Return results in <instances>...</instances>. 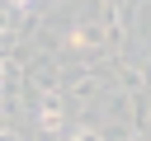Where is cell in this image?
Here are the masks:
<instances>
[{"mask_svg":"<svg viewBox=\"0 0 151 141\" xmlns=\"http://www.w3.org/2000/svg\"><path fill=\"white\" fill-rule=\"evenodd\" d=\"M71 42H76V47H99V42H104V24H80V28L71 33Z\"/></svg>","mask_w":151,"mask_h":141,"instance_id":"cell-1","label":"cell"},{"mask_svg":"<svg viewBox=\"0 0 151 141\" xmlns=\"http://www.w3.org/2000/svg\"><path fill=\"white\" fill-rule=\"evenodd\" d=\"M38 127H42V132H61V108H57V99H47V103L38 108Z\"/></svg>","mask_w":151,"mask_h":141,"instance_id":"cell-2","label":"cell"},{"mask_svg":"<svg viewBox=\"0 0 151 141\" xmlns=\"http://www.w3.org/2000/svg\"><path fill=\"white\" fill-rule=\"evenodd\" d=\"M71 141H99V132H94V127H76V132H71Z\"/></svg>","mask_w":151,"mask_h":141,"instance_id":"cell-3","label":"cell"},{"mask_svg":"<svg viewBox=\"0 0 151 141\" xmlns=\"http://www.w3.org/2000/svg\"><path fill=\"white\" fill-rule=\"evenodd\" d=\"M14 5H28V0H14Z\"/></svg>","mask_w":151,"mask_h":141,"instance_id":"cell-4","label":"cell"}]
</instances>
